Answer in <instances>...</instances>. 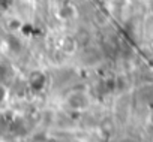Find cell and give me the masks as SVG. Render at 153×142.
Returning a JSON list of instances; mask_svg holds the SVG:
<instances>
[{"label":"cell","mask_w":153,"mask_h":142,"mask_svg":"<svg viewBox=\"0 0 153 142\" xmlns=\"http://www.w3.org/2000/svg\"><path fill=\"white\" fill-rule=\"evenodd\" d=\"M3 97H5V90H3L2 87H0V102L3 100Z\"/></svg>","instance_id":"obj_1"}]
</instances>
